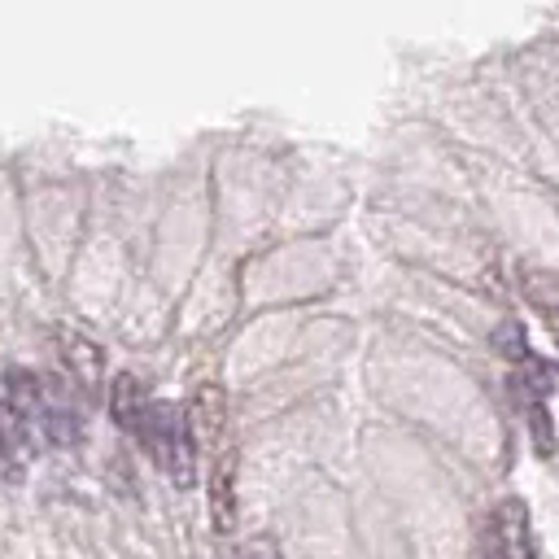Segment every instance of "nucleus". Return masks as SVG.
Segmentation results:
<instances>
[{"mask_svg": "<svg viewBox=\"0 0 559 559\" xmlns=\"http://www.w3.org/2000/svg\"><path fill=\"white\" fill-rule=\"evenodd\" d=\"M485 542H489V555L493 559H537L533 555V542H528V511H524V502H515V498L502 502L489 515Z\"/></svg>", "mask_w": 559, "mask_h": 559, "instance_id": "2", "label": "nucleus"}, {"mask_svg": "<svg viewBox=\"0 0 559 559\" xmlns=\"http://www.w3.org/2000/svg\"><path fill=\"white\" fill-rule=\"evenodd\" d=\"M135 432H140L144 450L153 454V463H157L179 489H188V485H192V432H188V419H183L170 402H148Z\"/></svg>", "mask_w": 559, "mask_h": 559, "instance_id": "1", "label": "nucleus"}, {"mask_svg": "<svg viewBox=\"0 0 559 559\" xmlns=\"http://www.w3.org/2000/svg\"><path fill=\"white\" fill-rule=\"evenodd\" d=\"M210 520L218 533L236 528V454L223 450V459L210 472Z\"/></svg>", "mask_w": 559, "mask_h": 559, "instance_id": "4", "label": "nucleus"}, {"mask_svg": "<svg viewBox=\"0 0 559 559\" xmlns=\"http://www.w3.org/2000/svg\"><path fill=\"white\" fill-rule=\"evenodd\" d=\"M26 450V419L13 411L9 397H0V472H17Z\"/></svg>", "mask_w": 559, "mask_h": 559, "instance_id": "6", "label": "nucleus"}, {"mask_svg": "<svg viewBox=\"0 0 559 559\" xmlns=\"http://www.w3.org/2000/svg\"><path fill=\"white\" fill-rule=\"evenodd\" d=\"M183 419H188L192 445H214L223 437V424H227V393H223V384H214V380L197 384Z\"/></svg>", "mask_w": 559, "mask_h": 559, "instance_id": "3", "label": "nucleus"}, {"mask_svg": "<svg viewBox=\"0 0 559 559\" xmlns=\"http://www.w3.org/2000/svg\"><path fill=\"white\" fill-rule=\"evenodd\" d=\"M528 428H533V437H537V450H542V454H550V450H555V441H550V415H546V406H542V402H528Z\"/></svg>", "mask_w": 559, "mask_h": 559, "instance_id": "7", "label": "nucleus"}, {"mask_svg": "<svg viewBox=\"0 0 559 559\" xmlns=\"http://www.w3.org/2000/svg\"><path fill=\"white\" fill-rule=\"evenodd\" d=\"M498 345H507L502 354H507V358H515V362H524V358H528V345H524L520 323H502V328H498Z\"/></svg>", "mask_w": 559, "mask_h": 559, "instance_id": "8", "label": "nucleus"}, {"mask_svg": "<svg viewBox=\"0 0 559 559\" xmlns=\"http://www.w3.org/2000/svg\"><path fill=\"white\" fill-rule=\"evenodd\" d=\"M240 559H280V555L271 550V542H253V546H249Z\"/></svg>", "mask_w": 559, "mask_h": 559, "instance_id": "9", "label": "nucleus"}, {"mask_svg": "<svg viewBox=\"0 0 559 559\" xmlns=\"http://www.w3.org/2000/svg\"><path fill=\"white\" fill-rule=\"evenodd\" d=\"M109 415L118 419V428H140L144 397H140V380L131 371L114 376V384H109Z\"/></svg>", "mask_w": 559, "mask_h": 559, "instance_id": "5", "label": "nucleus"}]
</instances>
